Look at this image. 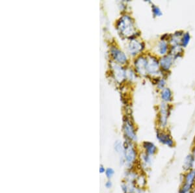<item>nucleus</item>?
I'll return each mask as SVG.
<instances>
[{
  "instance_id": "nucleus-25",
  "label": "nucleus",
  "mask_w": 195,
  "mask_h": 193,
  "mask_svg": "<svg viewBox=\"0 0 195 193\" xmlns=\"http://www.w3.org/2000/svg\"><path fill=\"white\" fill-rule=\"evenodd\" d=\"M193 157L194 158V169H195V146H194L193 148H192V150H191V153Z\"/></svg>"
},
{
  "instance_id": "nucleus-16",
  "label": "nucleus",
  "mask_w": 195,
  "mask_h": 193,
  "mask_svg": "<svg viewBox=\"0 0 195 193\" xmlns=\"http://www.w3.org/2000/svg\"><path fill=\"white\" fill-rule=\"evenodd\" d=\"M147 184H148V181H147L146 175L144 173L138 174L135 181V184L136 187L139 188V189H143L146 187Z\"/></svg>"
},
{
  "instance_id": "nucleus-11",
  "label": "nucleus",
  "mask_w": 195,
  "mask_h": 193,
  "mask_svg": "<svg viewBox=\"0 0 195 193\" xmlns=\"http://www.w3.org/2000/svg\"><path fill=\"white\" fill-rule=\"evenodd\" d=\"M194 169V161L191 154H187L183 162L182 170L183 172H187Z\"/></svg>"
},
{
  "instance_id": "nucleus-23",
  "label": "nucleus",
  "mask_w": 195,
  "mask_h": 193,
  "mask_svg": "<svg viewBox=\"0 0 195 193\" xmlns=\"http://www.w3.org/2000/svg\"><path fill=\"white\" fill-rule=\"evenodd\" d=\"M165 84H166L165 80L164 79H161L159 80L157 82V87L161 90H163L164 89V87H165Z\"/></svg>"
},
{
  "instance_id": "nucleus-1",
  "label": "nucleus",
  "mask_w": 195,
  "mask_h": 193,
  "mask_svg": "<svg viewBox=\"0 0 195 193\" xmlns=\"http://www.w3.org/2000/svg\"><path fill=\"white\" fill-rule=\"evenodd\" d=\"M138 154L133 142L127 140L124 143V152L122 157V163L125 164L127 168L131 170L137 161Z\"/></svg>"
},
{
  "instance_id": "nucleus-12",
  "label": "nucleus",
  "mask_w": 195,
  "mask_h": 193,
  "mask_svg": "<svg viewBox=\"0 0 195 193\" xmlns=\"http://www.w3.org/2000/svg\"><path fill=\"white\" fill-rule=\"evenodd\" d=\"M111 52L112 57L118 63L125 64L127 62V57L124 53H123L120 49H117L116 48H112Z\"/></svg>"
},
{
  "instance_id": "nucleus-5",
  "label": "nucleus",
  "mask_w": 195,
  "mask_h": 193,
  "mask_svg": "<svg viewBox=\"0 0 195 193\" xmlns=\"http://www.w3.org/2000/svg\"><path fill=\"white\" fill-rule=\"evenodd\" d=\"M123 130H124V133L127 140H129L131 142H135L137 140V136L134 126L129 118H126L124 120Z\"/></svg>"
},
{
  "instance_id": "nucleus-27",
  "label": "nucleus",
  "mask_w": 195,
  "mask_h": 193,
  "mask_svg": "<svg viewBox=\"0 0 195 193\" xmlns=\"http://www.w3.org/2000/svg\"><path fill=\"white\" fill-rule=\"evenodd\" d=\"M186 193H195V189H194L193 191H189V192H187Z\"/></svg>"
},
{
  "instance_id": "nucleus-14",
  "label": "nucleus",
  "mask_w": 195,
  "mask_h": 193,
  "mask_svg": "<svg viewBox=\"0 0 195 193\" xmlns=\"http://www.w3.org/2000/svg\"><path fill=\"white\" fill-rule=\"evenodd\" d=\"M152 157L149 155L146 154L145 152L141 154L140 159L141 161V166L144 169H150L152 165Z\"/></svg>"
},
{
  "instance_id": "nucleus-4",
  "label": "nucleus",
  "mask_w": 195,
  "mask_h": 193,
  "mask_svg": "<svg viewBox=\"0 0 195 193\" xmlns=\"http://www.w3.org/2000/svg\"><path fill=\"white\" fill-rule=\"evenodd\" d=\"M156 138L159 143L168 147V148H174L175 146V141H174L171 133L164 129H158L157 130Z\"/></svg>"
},
{
  "instance_id": "nucleus-3",
  "label": "nucleus",
  "mask_w": 195,
  "mask_h": 193,
  "mask_svg": "<svg viewBox=\"0 0 195 193\" xmlns=\"http://www.w3.org/2000/svg\"><path fill=\"white\" fill-rule=\"evenodd\" d=\"M195 189V169L183 172L181 177V185L178 193H186Z\"/></svg>"
},
{
  "instance_id": "nucleus-15",
  "label": "nucleus",
  "mask_w": 195,
  "mask_h": 193,
  "mask_svg": "<svg viewBox=\"0 0 195 193\" xmlns=\"http://www.w3.org/2000/svg\"><path fill=\"white\" fill-rule=\"evenodd\" d=\"M173 63V57L171 55H166L161 58L160 64L164 70H168Z\"/></svg>"
},
{
  "instance_id": "nucleus-8",
  "label": "nucleus",
  "mask_w": 195,
  "mask_h": 193,
  "mask_svg": "<svg viewBox=\"0 0 195 193\" xmlns=\"http://www.w3.org/2000/svg\"><path fill=\"white\" fill-rule=\"evenodd\" d=\"M142 147L143 150L146 154L149 155L151 157L155 156L158 152L157 146L150 141H145L142 144Z\"/></svg>"
},
{
  "instance_id": "nucleus-28",
  "label": "nucleus",
  "mask_w": 195,
  "mask_h": 193,
  "mask_svg": "<svg viewBox=\"0 0 195 193\" xmlns=\"http://www.w3.org/2000/svg\"><path fill=\"white\" fill-rule=\"evenodd\" d=\"M194 146H195V139H194Z\"/></svg>"
},
{
  "instance_id": "nucleus-19",
  "label": "nucleus",
  "mask_w": 195,
  "mask_h": 193,
  "mask_svg": "<svg viewBox=\"0 0 195 193\" xmlns=\"http://www.w3.org/2000/svg\"><path fill=\"white\" fill-rule=\"evenodd\" d=\"M190 40H191V36H190V34L188 32L184 33L183 35V37H182V40H181L182 46L186 47L189 44V43L190 42Z\"/></svg>"
},
{
  "instance_id": "nucleus-21",
  "label": "nucleus",
  "mask_w": 195,
  "mask_h": 193,
  "mask_svg": "<svg viewBox=\"0 0 195 193\" xmlns=\"http://www.w3.org/2000/svg\"><path fill=\"white\" fill-rule=\"evenodd\" d=\"M152 12L153 13V15H154L155 16H162V12L161 11V9L159 8L156 5H153L152 6Z\"/></svg>"
},
{
  "instance_id": "nucleus-18",
  "label": "nucleus",
  "mask_w": 195,
  "mask_h": 193,
  "mask_svg": "<svg viewBox=\"0 0 195 193\" xmlns=\"http://www.w3.org/2000/svg\"><path fill=\"white\" fill-rule=\"evenodd\" d=\"M158 51L161 55H165L168 51V44L167 43L163 40L158 44Z\"/></svg>"
},
{
  "instance_id": "nucleus-22",
  "label": "nucleus",
  "mask_w": 195,
  "mask_h": 193,
  "mask_svg": "<svg viewBox=\"0 0 195 193\" xmlns=\"http://www.w3.org/2000/svg\"><path fill=\"white\" fill-rule=\"evenodd\" d=\"M105 175L108 179H111L115 174V170L112 168H107L105 170Z\"/></svg>"
},
{
  "instance_id": "nucleus-10",
  "label": "nucleus",
  "mask_w": 195,
  "mask_h": 193,
  "mask_svg": "<svg viewBox=\"0 0 195 193\" xmlns=\"http://www.w3.org/2000/svg\"><path fill=\"white\" fill-rule=\"evenodd\" d=\"M144 48L143 44L137 41L136 40H133L128 46V51L131 55H135L138 53L141 52Z\"/></svg>"
},
{
  "instance_id": "nucleus-6",
  "label": "nucleus",
  "mask_w": 195,
  "mask_h": 193,
  "mask_svg": "<svg viewBox=\"0 0 195 193\" xmlns=\"http://www.w3.org/2000/svg\"><path fill=\"white\" fill-rule=\"evenodd\" d=\"M169 116V110L165 104H162L158 118L159 128L161 129H165L168 124V119Z\"/></svg>"
},
{
  "instance_id": "nucleus-7",
  "label": "nucleus",
  "mask_w": 195,
  "mask_h": 193,
  "mask_svg": "<svg viewBox=\"0 0 195 193\" xmlns=\"http://www.w3.org/2000/svg\"><path fill=\"white\" fill-rule=\"evenodd\" d=\"M147 74L150 75H156L158 74L160 70V64L156 58L150 57L147 58Z\"/></svg>"
},
{
  "instance_id": "nucleus-26",
  "label": "nucleus",
  "mask_w": 195,
  "mask_h": 193,
  "mask_svg": "<svg viewBox=\"0 0 195 193\" xmlns=\"http://www.w3.org/2000/svg\"><path fill=\"white\" fill-rule=\"evenodd\" d=\"M106 169L104 168V166L103 165H100V172L101 174H103L104 172H105Z\"/></svg>"
},
{
  "instance_id": "nucleus-9",
  "label": "nucleus",
  "mask_w": 195,
  "mask_h": 193,
  "mask_svg": "<svg viewBox=\"0 0 195 193\" xmlns=\"http://www.w3.org/2000/svg\"><path fill=\"white\" fill-rule=\"evenodd\" d=\"M135 68L136 70L141 75H145L147 74V57H140L135 60Z\"/></svg>"
},
{
  "instance_id": "nucleus-2",
  "label": "nucleus",
  "mask_w": 195,
  "mask_h": 193,
  "mask_svg": "<svg viewBox=\"0 0 195 193\" xmlns=\"http://www.w3.org/2000/svg\"><path fill=\"white\" fill-rule=\"evenodd\" d=\"M117 29L122 36L126 38H131L137 33L133 20L128 16H122L119 20Z\"/></svg>"
},
{
  "instance_id": "nucleus-17",
  "label": "nucleus",
  "mask_w": 195,
  "mask_h": 193,
  "mask_svg": "<svg viewBox=\"0 0 195 193\" xmlns=\"http://www.w3.org/2000/svg\"><path fill=\"white\" fill-rule=\"evenodd\" d=\"M161 98L164 101H171L172 98V94L171 89L169 88H165L163 89L161 94Z\"/></svg>"
},
{
  "instance_id": "nucleus-13",
  "label": "nucleus",
  "mask_w": 195,
  "mask_h": 193,
  "mask_svg": "<svg viewBox=\"0 0 195 193\" xmlns=\"http://www.w3.org/2000/svg\"><path fill=\"white\" fill-rule=\"evenodd\" d=\"M112 68L115 79L119 81V82H122L126 77V72L124 70L122 67H120L119 65H118L116 64H112Z\"/></svg>"
},
{
  "instance_id": "nucleus-24",
  "label": "nucleus",
  "mask_w": 195,
  "mask_h": 193,
  "mask_svg": "<svg viewBox=\"0 0 195 193\" xmlns=\"http://www.w3.org/2000/svg\"><path fill=\"white\" fill-rule=\"evenodd\" d=\"M105 185L106 188H107V189H110V188H111L112 186V182L110 180H109V181H107L105 183Z\"/></svg>"
},
{
  "instance_id": "nucleus-20",
  "label": "nucleus",
  "mask_w": 195,
  "mask_h": 193,
  "mask_svg": "<svg viewBox=\"0 0 195 193\" xmlns=\"http://www.w3.org/2000/svg\"><path fill=\"white\" fill-rule=\"evenodd\" d=\"M115 150L119 154H122L123 155V152H124V144H122V143L119 140H117L115 143Z\"/></svg>"
}]
</instances>
